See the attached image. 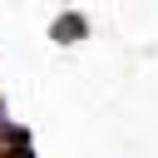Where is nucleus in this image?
<instances>
[{
	"label": "nucleus",
	"instance_id": "f257e3e1",
	"mask_svg": "<svg viewBox=\"0 0 158 158\" xmlns=\"http://www.w3.org/2000/svg\"><path fill=\"white\" fill-rule=\"evenodd\" d=\"M49 35H54L59 44H74V40H84V35H89V25H84V15H59Z\"/></svg>",
	"mask_w": 158,
	"mask_h": 158
}]
</instances>
